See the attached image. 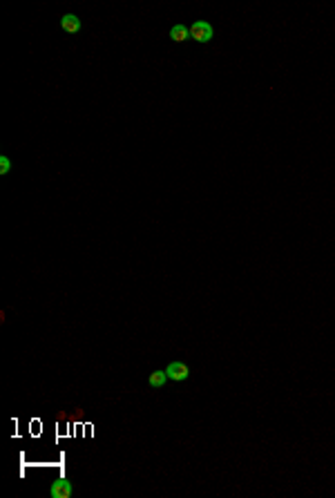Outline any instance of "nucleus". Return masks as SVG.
Segmentation results:
<instances>
[{
    "instance_id": "6",
    "label": "nucleus",
    "mask_w": 335,
    "mask_h": 498,
    "mask_svg": "<svg viewBox=\"0 0 335 498\" xmlns=\"http://www.w3.org/2000/svg\"><path fill=\"white\" fill-rule=\"evenodd\" d=\"M166 380H168V373L166 371H154V373H150L148 382H150L152 389H161V386L166 384Z\"/></svg>"
},
{
    "instance_id": "7",
    "label": "nucleus",
    "mask_w": 335,
    "mask_h": 498,
    "mask_svg": "<svg viewBox=\"0 0 335 498\" xmlns=\"http://www.w3.org/2000/svg\"><path fill=\"white\" fill-rule=\"evenodd\" d=\"M11 170V161H9V156H0V174H7Z\"/></svg>"
},
{
    "instance_id": "3",
    "label": "nucleus",
    "mask_w": 335,
    "mask_h": 498,
    "mask_svg": "<svg viewBox=\"0 0 335 498\" xmlns=\"http://www.w3.org/2000/svg\"><path fill=\"white\" fill-rule=\"evenodd\" d=\"M72 491H74L72 483H69V480H65V478H61V480H56V483H51L49 496L51 498H69V496H72Z\"/></svg>"
},
{
    "instance_id": "5",
    "label": "nucleus",
    "mask_w": 335,
    "mask_h": 498,
    "mask_svg": "<svg viewBox=\"0 0 335 498\" xmlns=\"http://www.w3.org/2000/svg\"><path fill=\"white\" fill-rule=\"evenodd\" d=\"M170 38H172L174 43H184V40L190 38V29H188L186 25H174L172 29H170Z\"/></svg>"
},
{
    "instance_id": "4",
    "label": "nucleus",
    "mask_w": 335,
    "mask_h": 498,
    "mask_svg": "<svg viewBox=\"0 0 335 498\" xmlns=\"http://www.w3.org/2000/svg\"><path fill=\"white\" fill-rule=\"evenodd\" d=\"M61 27L65 29V32H79L81 29V20H79V16H74V14H65L61 18Z\"/></svg>"
},
{
    "instance_id": "1",
    "label": "nucleus",
    "mask_w": 335,
    "mask_h": 498,
    "mask_svg": "<svg viewBox=\"0 0 335 498\" xmlns=\"http://www.w3.org/2000/svg\"><path fill=\"white\" fill-rule=\"evenodd\" d=\"M213 34H215L213 25L205 22V20H197V22H192V27H190V38L197 40V43H208V40L213 38Z\"/></svg>"
},
{
    "instance_id": "2",
    "label": "nucleus",
    "mask_w": 335,
    "mask_h": 498,
    "mask_svg": "<svg viewBox=\"0 0 335 498\" xmlns=\"http://www.w3.org/2000/svg\"><path fill=\"white\" fill-rule=\"evenodd\" d=\"M168 380H174V382H184V380H188V376H190V369H188L184 362H170L168 369Z\"/></svg>"
}]
</instances>
